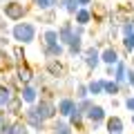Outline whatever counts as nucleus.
<instances>
[{
    "label": "nucleus",
    "mask_w": 134,
    "mask_h": 134,
    "mask_svg": "<svg viewBox=\"0 0 134 134\" xmlns=\"http://www.w3.org/2000/svg\"><path fill=\"white\" fill-rule=\"evenodd\" d=\"M92 105H94V98H92V96H87V98H83V100H76V107L83 112V114H85Z\"/></svg>",
    "instance_id": "33"
},
{
    "label": "nucleus",
    "mask_w": 134,
    "mask_h": 134,
    "mask_svg": "<svg viewBox=\"0 0 134 134\" xmlns=\"http://www.w3.org/2000/svg\"><path fill=\"white\" fill-rule=\"evenodd\" d=\"M121 45H123V52L125 54H134V34L127 36V38H121Z\"/></svg>",
    "instance_id": "32"
},
{
    "label": "nucleus",
    "mask_w": 134,
    "mask_h": 134,
    "mask_svg": "<svg viewBox=\"0 0 134 134\" xmlns=\"http://www.w3.org/2000/svg\"><path fill=\"white\" fill-rule=\"evenodd\" d=\"M87 31V27H81V25H74V36H78V38H83Z\"/></svg>",
    "instance_id": "37"
},
{
    "label": "nucleus",
    "mask_w": 134,
    "mask_h": 134,
    "mask_svg": "<svg viewBox=\"0 0 134 134\" xmlns=\"http://www.w3.org/2000/svg\"><path fill=\"white\" fill-rule=\"evenodd\" d=\"M74 25H81V27H90L92 25V11H90V7H81V9L74 14Z\"/></svg>",
    "instance_id": "18"
},
{
    "label": "nucleus",
    "mask_w": 134,
    "mask_h": 134,
    "mask_svg": "<svg viewBox=\"0 0 134 134\" xmlns=\"http://www.w3.org/2000/svg\"><path fill=\"white\" fill-rule=\"evenodd\" d=\"M43 56L45 58H63L65 56V47H63L60 43L49 45V47H43Z\"/></svg>",
    "instance_id": "23"
},
{
    "label": "nucleus",
    "mask_w": 134,
    "mask_h": 134,
    "mask_svg": "<svg viewBox=\"0 0 134 134\" xmlns=\"http://www.w3.org/2000/svg\"><path fill=\"white\" fill-rule=\"evenodd\" d=\"M23 110H25V103L20 100L18 94H16L14 98L9 100V105L5 107V112L9 114V119H20V116H23Z\"/></svg>",
    "instance_id": "15"
},
{
    "label": "nucleus",
    "mask_w": 134,
    "mask_h": 134,
    "mask_svg": "<svg viewBox=\"0 0 134 134\" xmlns=\"http://www.w3.org/2000/svg\"><path fill=\"white\" fill-rule=\"evenodd\" d=\"M20 2H29V0H20Z\"/></svg>",
    "instance_id": "46"
},
{
    "label": "nucleus",
    "mask_w": 134,
    "mask_h": 134,
    "mask_svg": "<svg viewBox=\"0 0 134 134\" xmlns=\"http://www.w3.org/2000/svg\"><path fill=\"white\" fill-rule=\"evenodd\" d=\"M20 119L25 121V123H27V127L31 130V132H36V134H45L47 132V123H45L43 119H40L38 114H36V110H34V105H27L23 110V116H20Z\"/></svg>",
    "instance_id": "4"
},
{
    "label": "nucleus",
    "mask_w": 134,
    "mask_h": 134,
    "mask_svg": "<svg viewBox=\"0 0 134 134\" xmlns=\"http://www.w3.org/2000/svg\"><path fill=\"white\" fill-rule=\"evenodd\" d=\"M83 49H85V43H83V38L74 36L72 43L65 47V54H67L69 58H81V56H83Z\"/></svg>",
    "instance_id": "16"
},
{
    "label": "nucleus",
    "mask_w": 134,
    "mask_h": 134,
    "mask_svg": "<svg viewBox=\"0 0 134 134\" xmlns=\"http://www.w3.org/2000/svg\"><path fill=\"white\" fill-rule=\"evenodd\" d=\"M0 65H2V60H0Z\"/></svg>",
    "instance_id": "47"
},
{
    "label": "nucleus",
    "mask_w": 134,
    "mask_h": 134,
    "mask_svg": "<svg viewBox=\"0 0 134 134\" xmlns=\"http://www.w3.org/2000/svg\"><path fill=\"white\" fill-rule=\"evenodd\" d=\"M18 96H20V100H23L25 105H34V103L38 100L40 92L36 90L34 85H23V87H20V92H18Z\"/></svg>",
    "instance_id": "13"
},
{
    "label": "nucleus",
    "mask_w": 134,
    "mask_h": 134,
    "mask_svg": "<svg viewBox=\"0 0 134 134\" xmlns=\"http://www.w3.org/2000/svg\"><path fill=\"white\" fill-rule=\"evenodd\" d=\"M123 107H125L127 112H132V114H134V94H132V96H125V98H123Z\"/></svg>",
    "instance_id": "35"
},
{
    "label": "nucleus",
    "mask_w": 134,
    "mask_h": 134,
    "mask_svg": "<svg viewBox=\"0 0 134 134\" xmlns=\"http://www.w3.org/2000/svg\"><path fill=\"white\" fill-rule=\"evenodd\" d=\"M121 34H119V27H114V25H110V36H107V40H114V38H119Z\"/></svg>",
    "instance_id": "38"
},
{
    "label": "nucleus",
    "mask_w": 134,
    "mask_h": 134,
    "mask_svg": "<svg viewBox=\"0 0 134 134\" xmlns=\"http://www.w3.org/2000/svg\"><path fill=\"white\" fill-rule=\"evenodd\" d=\"M14 96H16V94L9 90V87H7V83H5V85H0V110H5Z\"/></svg>",
    "instance_id": "27"
},
{
    "label": "nucleus",
    "mask_w": 134,
    "mask_h": 134,
    "mask_svg": "<svg viewBox=\"0 0 134 134\" xmlns=\"http://www.w3.org/2000/svg\"><path fill=\"white\" fill-rule=\"evenodd\" d=\"M130 123H132V125H134V114H130Z\"/></svg>",
    "instance_id": "44"
},
{
    "label": "nucleus",
    "mask_w": 134,
    "mask_h": 134,
    "mask_svg": "<svg viewBox=\"0 0 134 134\" xmlns=\"http://www.w3.org/2000/svg\"><path fill=\"white\" fill-rule=\"evenodd\" d=\"M0 2H9V0H0Z\"/></svg>",
    "instance_id": "45"
},
{
    "label": "nucleus",
    "mask_w": 134,
    "mask_h": 134,
    "mask_svg": "<svg viewBox=\"0 0 134 134\" xmlns=\"http://www.w3.org/2000/svg\"><path fill=\"white\" fill-rule=\"evenodd\" d=\"M74 107H76V98L69 96V94L60 96V98L56 100V110H58V116H60V119H67V116L74 112Z\"/></svg>",
    "instance_id": "9"
},
{
    "label": "nucleus",
    "mask_w": 134,
    "mask_h": 134,
    "mask_svg": "<svg viewBox=\"0 0 134 134\" xmlns=\"http://www.w3.org/2000/svg\"><path fill=\"white\" fill-rule=\"evenodd\" d=\"M11 58H14L16 65H23V63H27V60H25L27 56H25V47H23V45H16V47L11 49Z\"/></svg>",
    "instance_id": "29"
},
{
    "label": "nucleus",
    "mask_w": 134,
    "mask_h": 134,
    "mask_svg": "<svg viewBox=\"0 0 134 134\" xmlns=\"http://www.w3.org/2000/svg\"><path fill=\"white\" fill-rule=\"evenodd\" d=\"M119 60H121V52L114 45H105V47L100 49V63L105 67H114Z\"/></svg>",
    "instance_id": "10"
},
{
    "label": "nucleus",
    "mask_w": 134,
    "mask_h": 134,
    "mask_svg": "<svg viewBox=\"0 0 134 134\" xmlns=\"http://www.w3.org/2000/svg\"><path fill=\"white\" fill-rule=\"evenodd\" d=\"M45 134H47V132H45Z\"/></svg>",
    "instance_id": "49"
},
{
    "label": "nucleus",
    "mask_w": 134,
    "mask_h": 134,
    "mask_svg": "<svg viewBox=\"0 0 134 134\" xmlns=\"http://www.w3.org/2000/svg\"><path fill=\"white\" fill-rule=\"evenodd\" d=\"M0 34H9V25H7V20H5L2 14H0Z\"/></svg>",
    "instance_id": "36"
},
{
    "label": "nucleus",
    "mask_w": 134,
    "mask_h": 134,
    "mask_svg": "<svg viewBox=\"0 0 134 134\" xmlns=\"http://www.w3.org/2000/svg\"><path fill=\"white\" fill-rule=\"evenodd\" d=\"M103 127H105V134H123L125 132V123L121 116H107L105 123H103Z\"/></svg>",
    "instance_id": "12"
},
{
    "label": "nucleus",
    "mask_w": 134,
    "mask_h": 134,
    "mask_svg": "<svg viewBox=\"0 0 134 134\" xmlns=\"http://www.w3.org/2000/svg\"><path fill=\"white\" fill-rule=\"evenodd\" d=\"M67 123L72 125L74 130H83V127H85V114H83L78 107H74V112L67 116Z\"/></svg>",
    "instance_id": "22"
},
{
    "label": "nucleus",
    "mask_w": 134,
    "mask_h": 134,
    "mask_svg": "<svg viewBox=\"0 0 134 134\" xmlns=\"http://www.w3.org/2000/svg\"><path fill=\"white\" fill-rule=\"evenodd\" d=\"M83 63H85V67L90 69V72H96L98 69V65H100V52L94 47V45H90V47H85L83 49Z\"/></svg>",
    "instance_id": "8"
},
{
    "label": "nucleus",
    "mask_w": 134,
    "mask_h": 134,
    "mask_svg": "<svg viewBox=\"0 0 134 134\" xmlns=\"http://www.w3.org/2000/svg\"><path fill=\"white\" fill-rule=\"evenodd\" d=\"M9 38L16 40V45H31L38 38V25L34 20H23V23H14L9 29Z\"/></svg>",
    "instance_id": "1"
},
{
    "label": "nucleus",
    "mask_w": 134,
    "mask_h": 134,
    "mask_svg": "<svg viewBox=\"0 0 134 134\" xmlns=\"http://www.w3.org/2000/svg\"><path fill=\"white\" fill-rule=\"evenodd\" d=\"M9 34H0V49H2V47H7V45H9Z\"/></svg>",
    "instance_id": "39"
},
{
    "label": "nucleus",
    "mask_w": 134,
    "mask_h": 134,
    "mask_svg": "<svg viewBox=\"0 0 134 134\" xmlns=\"http://www.w3.org/2000/svg\"><path fill=\"white\" fill-rule=\"evenodd\" d=\"M87 96H90L87 85H85V83H81V81H76V85H74V98H76V100H83V98H87Z\"/></svg>",
    "instance_id": "30"
},
{
    "label": "nucleus",
    "mask_w": 134,
    "mask_h": 134,
    "mask_svg": "<svg viewBox=\"0 0 134 134\" xmlns=\"http://www.w3.org/2000/svg\"><path fill=\"white\" fill-rule=\"evenodd\" d=\"M29 11H31V5H29V2L9 0V2L2 5V11H0V14L5 16V20H9V23H23V20H27Z\"/></svg>",
    "instance_id": "2"
},
{
    "label": "nucleus",
    "mask_w": 134,
    "mask_h": 134,
    "mask_svg": "<svg viewBox=\"0 0 134 134\" xmlns=\"http://www.w3.org/2000/svg\"><path fill=\"white\" fill-rule=\"evenodd\" d=\"M121 105V100H119V96H116V98H112V107H119Z\"/></svg>",
    "instance_id": "42"
},
{
    "label": "nucleus",
    "mask_w": 134,
    "mask_h": 134,
    "mask_svg": "<svg viewBox=\"0 0 134 134\" xmlns=\"http://www.w3.org/2000/svg\"><path fill=\"white\" fill-rule=\"evenodd\" d=\"M119 34H121V38H127V36H132V34H134V23H132V20H127V23H121V25H119Z\"/></svg>",
    "instance_id": "31"
},
{
    "label": "nucleus",
    "mask_w": 134,
    "mask_h": 134,
    "mask_svg": "<svg viewBox=\"0 0 134 134\" xmlns=\"http://www.w3.org/2000/svg\"><path fill=\"white\" fill-rule=\"evenodd\" d=\"M49 134H74V127L67 123V119H60V116H56V119L52 121Z\"/></svg>",
    "instance_id": "14"
},
{
    "label": "nucleus",
    "mask_w": 134,
    "mask_h": 134,
    "mask_svg": "<svg viewBox=\"0 0 134 134\" xmlns=\"http://www.w3.org/2000/svg\"><path fill=\"white\" fill-rule=\"evenodd\" d=\"M40 34V43H43V47H49V45H56L58 43V31L56 27H45Z\"/></svg>",
    "instance_id": "17"
},
{
    "label": "nucleus",
    "mask_w": 134,
    "mask_h": 134,
    "mask_svg": "<svg viewBox=\"0 0 134 134\" xmlns=\"http://www.w3.org/2000/svg\"><path fill=\"white\" fill-rule=\"evenodd\" d=\"M34 110L45 123H52L54 119L58 116V110H56V100L54 98H45V96H38V100L34 103Z\"/></svg>",
    "instance_id": "3"
},
{
    "label": "nucleus",
    "mask_w": 134,
    "mask_h": 134,
    "mask_svg": "<svg viewBox=\"0 0 134 134\" xmlns=\"http://www.w3.org/2000/svg\"><path fill=\"white\" fill-rule=\"evenodd\" d=\"M132 5H134V0H132Z\"/></svg>",
    "instance_id": "48"
},
{
    "label": "nucleus",
    "mask_w": 134,
    "mask_h": 134,
    "mask_svg": "<svg viewBox=\"0 0 134 134\" xmlns=\"http://www.w3.org/2000/svg\"><path fill=\"white\" fill-rule=\"evenodd\" d=\"M34 23H43V25H47V27H54V23H56V9L45 11V14H38V18L34 20Z\"/></svg>",
    "instance_id": "28"
},
{
    "label": "nucleus",
    "mask_w": 134,
    "mask_h": 134,
    "mask_svg": "<svg viewBox=\"0 0 134 134\" xmlns=\"http://www.w3.org/2000/svg\"><path fill=\"white\" fill-rule=\"evenodd\" d=\"M105 119H107V110L103 105H98V103H94V105L85 112V123H90V125H94V123L96 125H103Z\"/></svg>",
    "instance_id": "7"
},
{
    "label": "nucleus",
    "mask_w": 134,
    "mask_h": 134,
    "mask_svg": "<svg viewBox=\"0 0 134 134\" xmlns=\"http://www.w3.org/2000/svg\"><path fill=\"white\" fill-rule=\"evenodd\" d=\"M76 5L78 7H92V5H94V0H76Z\"/></svg>",
    "instance_id": "40"
},
{
    "label": "nucleus",
    "mask_w": 134,
    "mask_h": 134,
    "mask_svg": "<svg viewBox=\"0 0 134 134\" xmlns=\"http://www.w3.org/2000/svg\"><path fill=\"white\" fill-rule=\"evenodd\" d=\"M56 31H58V43H60L63 47H67V45L72 43V38H74V20L72 18L60 20Z\"/></svg>",
    "instance_id": "6"
},
{
    "label": "nucleus",
    "mask_w": 134,
    "mask_h": 134,
    "mask_svg": "<svg viewBox=\"0 0 134 134\" xmlns=\"http://www.w3.org/2000/svg\"><path fill=\"white\" fill-rule=\"evenodd\" d=\"M103 94L110 98H116V96H121V85L112 78H103Z\"/></svg>",
    "instance_id": "20"
},
{
    "label": "nucleus",
    "mask_w": 134,
    "mask_h": 134,
    "mask_svg": "<svg viewBox=\"0 0 134 134\" xmlns=\"http://www.w3.org/2000/svg\"><path fill=\"white\" fill-rule=\"evenodd\" d=\"M105 76L107 78H114V67H105Z\"/></svg>",
    "instance_id": "41"
},
{
    "label": "nucleus",
    "mask_w": 134,
    "mask_h": 134,
    "mask_svg": "<svg viewBox=\"0 0 134 134\" xmlns=\"http://www.w3.org/2000/svg\"><path fill=\"white\" fill-rule=\"evenodd\" d=\"M9 134H31V130L27 127L23 119H11V132Z\"/></svg>",
    "instance_id": "26"
},
{
    "label": "nucleus",
    "mask_w": 134,
    "mask_h": 134,
    "mask_svg": "<svg viewBox=\"0 0 134 134\" xmlns=\"http://www.w3.org/2000/svg\"><path fill=\"white\" fill-rule=\"evenodd\" d=\"M45 81H47V76H45V74H36V72H34V78H31V83H29V85H34L36 90H40V87L45 85Z\"/></svg>",
    "instance_id": "34"
},
{
    "label": "nucleus",
    "mask_w": 134,
    "mask_h": 134,
    "mask_svg": "<svg viewBox=\"0 0 134 134\" xmlns=\"http://www.w3.org/2000/svg\"><path fill=\"white\" fill-rule=\"evenodd\" d=\"M45 74L47 76H52V78H63L67 74V67H65V63H63V58H47L45 60Z\"/></svg>",
    "instance_id": "5"
},
{
    "label": "nucleus",
    "mask_w": 134,
    "mask_h": 134,
    "mask_svg": "<svg viewBox=\"0 0 134 134\" xmlns=\"http://www.w3.org/2000/svg\"><path fill=\"white\" fill-rule=\"evenodd\" d=\"M90 11H92V23H107V7H103V5H92L90 7Z\"/></svg>",
    "instance_id": "21"
},
{
    "label": "nucleus",
    "mask_w": 134,
    "mask_h": 134,
    "mask_svg": "<svg viewBox=\"0 0 134 134\" xmlns=\"http://www.w3.org/2000/svg\"><path fill=\"white\" fill-rule=\"evenodd\" d=\"M127 67H130V69L134 72V54H132V58H130V65H127Z\"/></svg>",
    "instance_id": "43"
},
{
    "label": "nucleus",
    "mask_w": 134,
    "mask_h": 134,
    "mask_svg": "<svg viewBox=\"0 0 134 134\" xmlns=\"http://www.w3.org/2000/svg\"><path fill=\"white\" fill-rule=\"evenodd\" d=\"M14 78L20 83V85H29V83H31V78H34V69H31V65H29V63L16 65V69H14Z\"/></svg>",
    "instance_id": "11"
},
{
    "label": "nucleus",
    "mask_w": 134,
    "mask_h": 134,
    "mask_svg": "<svg viewBox=\"0 0 134 134\" xmlns=\"http://www.w3.org/2000/svg\"><path fill=\"white\" fill-rule=\"evenodd\" d=\"M58 9H63L69 18H74V14H76L81 7L76 5V0H58Z\"/></svg>",
    "instance_id": "24"
},
{
    "label": "nucleus",
    "mask_w": 134,
    "mask_h": 134,
    "mask_svg": "<svg viewBox=\"0 0 134 134\" xmlns=\"http://www.w3.org/2000/svg\"><path fill=\"white\" fill-rule=\"evenodd\" d=\"M85 85H87L90 96H100V94H103V78H90Z\"/></svg>",
    "instance_id": "25"
},
{
    "label": "nucleus",
    "mask_w": 134,
    "mask_h": 134,
    "mask_svg": "<svg viewBox=\"0 0 134 134\" xmlns=\"http://www.w3.org/2000/svg\"><path fill=\"white\" fill-rule=\"evenodd\" d=\"M29 5L38 11V14H45V11L58 9V0H29Z\"/></svg>",
    "instance_id": "19"
}]
</instances>
